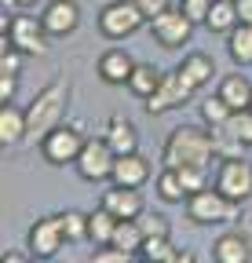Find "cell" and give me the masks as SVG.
Segmentation results:
<instances>
[{"label":"cell","mask_w":252,"mask_h":263,"mask_svg":"<svg viewBox=\"0 0 252 263\" xmlns=\"http://www.w3.org/2000/svg\"><path fill=\"white\" fill-rule=\"evenodd\" d=\"M135 4H139V11L146 18H157L161 11H168V0H135Z\"/></svg>","instance_id":"36"},{"label":"cell","mask_w":252,"mask_h":263,"mask_svg":"<svg viewBox=\"0 0 252 263\" xmlns=\"http://www.w3.org/2000/svg\"><path fill=\"white\" fill-rule=\"evenodd\" d=\"M8 33H11V41H15V48H18L22 55H44V51H48V29H44L41 18L18 15Z\"/></svg>","instance_id":"12"},{"label":"cell","mask_w":252,"mask_h":263,"mask_svg":"<svg viewBox=\"0 0 252 263\" xmlns=\"http://www.w3.org/2000/svg\"><path fill=\"white\" fill-rule=\"evenodd\" d=\"M179 8H183V15L190 18L194 26H205L208 11H212V0H179Z\"/></svg>","instance_id":"33"},{"label":"cell","mask_w":252,"mask_h":263,"mask_svg":"<svg viewBox=\"0 0 252 263\" xmlns=\"http://www.w3.org/2000/svg\"><path fill=\"white\" fill-rule=\"evenodd\" d=\"M230 136L241 143V146H252V110H234V117L227 121Z\"/></svg>","instance_id":"31"},{"label":"cell","mask_w":252,"mask_h":263,"mask_svg":"<svg viewBox=\"0 0 252 263\" xmlns=\"http://www.w3.org/2000/svg\"><path fill=\"white\" fill-rule=\"evenodd\" d=\"M99 205H106L117 219H135V216L146 209L139 186H121V183H113L110 190H103V201H99Z\"/></svg>","instance_id":"13"},{"label":"cell","mask_w":252,"mask_h":263,"mask_svg":"<svg viewBox=\"0 0 252 263\" xmlns=\"http://www.w3.org/2000/svg\"><path fill=\"white\" fill-rule=\"evenodd\" d=\"M11 95H15V77L0 73V103H11Z\"/></svg>","instance_id":"37"},{"label":"cell","mask_w":252,"mask_h":263,"mask_svg":"<svg viewBox=\"0 0 252 263\" xmlns=\"http://www.w3.org/2000/svg\"><path fill=\"white\" fill-rule=\"evenodd\" d=\"M62 110H66V77H55V81L33 99V103H29V110H26V117H29V136L44 139L48 132L59 124Z\"/></svg>","instance_id":"2"},{"label":"cell","mask_w":252,"mask_h":263,"mask_svg":"<svg viewBox=\"0 0 252 263\" xmlns=\"http://www.w3.org/2000/svg\"><path fill=\"white\" fill-rule=\"evenodd\" d=\"M124 259H132V252L117 249L113 241H106V245H99L95 252H91V263H124Z\"/></svg>","instance_id":"34"},{"label":"cell","mask_w":252,"mask_h":263,"mask_svg":"<svg viewBox=\"0 0 252 263\" xmlns=\"http://www.w3.org/2000/svg\"><path fill=\"white\" fill-rule=\"evenodd\" d=\"M150 26H153V41L161 48H186L194 37V22L183 15V8L161 11L157 18H150Z\"/></svg>","instance_id":"7"},{"label":"cell","mask_w":252,"mask_h":263,"mask_svg":"<svg viewBox=\"0 0 252 263\" xmlns=\"http://www.w3.org/2000/svg\"><path fill=\"white\" fill-rule=\"evenodd\" d=\"M227 51L238 66H252V26H234L227 33Z\"/></svg>","instance_id":"24"},{"label":"cell","mask_w":252,"mask_h":263,"mask_svg":"<svg viewBox=\"0 0 252 263\" xmlns=\"http://www.w3.org/2000/svg\"><path fill=\"white\" fill-rule=\"evenodd\" d=\"M157 194H161V201H172V205H179V201H186V186H183V179H179V172L172 168V164H165V172H161V179H157Z\"/></svg>","instance_id":"27"},{"label":"cell","mask_w":252,"mask_h":263,"mask_svg":"<svg viewBox=\"0 0 252 263\" xmlns=\"http://www.w3.org/2000/svg\"><path fill=\"white\" fill-rule=\"evenodd\" d=\"M146 179H150V161H146L139 150H132V154H117L110 183H121V186H139V190H143V183H146Z\"/></svg>","instance_id":"14"},{"label":"cell","mask_w":252,"mask_h":263,"mask_svg":"<svg viewBox=\"0 0 252 263\" xmlns=\"http://www.w3.org/2000/svg\"><path fill=\"white\" fill-rule=\"evenodd\" d=\"M41 22L48 29V37H70L81 26V4L77 0H48Z\"/></svg>","instance_id":"11"},{"label":"cell","mask_w":252,"mask_h":263,"mask_svg":"<svg viewBox=\"0 0 252 263\" xmlns=\"http://www.w3.org/2000/svg\"><path fill=\"white\" fill-rule=\"evenodd\" d=\"M248 110H252V106H248Z\"/></svg>","instance_id":"41"},{"label":"cell","mask_w":252,"mask_h":263,"mask_svg":"<svg viewBox=\"0 0 252 263\" xmlns=\"http://www.w3.org/2000/svg\"><path fill=\"white\" fill-rule=\"evenodd\" d=\"M113 161H117V150L106 139H84L81 157H77V172L88 183H103L113 176Z\"/></svg>","instance_id":"5"},{"label":"cell","mask_w":252,"mask_h":263,"mask_svg":"<svg viewBox=\"0 0 252 263\" xmlns=\"http://www.w3.org/2000/svg\"><path fill=\"white\" fill-rule=\"evenodd\" d=\"M186 216H190L198 227H212V223H227L238 216V201H230L227 194H219L216 186L208 190H198L186 197Z\"/></svg>","instance_id":"3"},{"label":"cell","mask_w":252,"mask_h":263,"mask_svg":"<svg viewBox=\"0 0 252 263\" xmlns=\"http://www.w3.org/2000/svg\"><path fill=\"white\" fill-rule=\"evenodd\" d=\"M41 0H15V8H22V11H29V8H37Z\"/></svg>","instance_id":"40"},{"label":"cell","mask_w":252,"mask_h":263,"mask_svg":"<svg viewBox=\"0 0 252 263\" xmlns=\"http://www.w3.org/2000/svg\"><path fill=\"white\" fill-rule=\"evenodd\" d=\"M234 26H241L238 18V0H212V11L205 18V29L212 33H230Z\"/></svg>","instance_id":"21"},{"label":"cell","mask_w":252,"mask_h":263,"mask_svg":"<svg viewBox=\"0 0 252 263\" xmlns=\"http://www.w3.org/2000/svg\"><path fill=\"white\" fill-rule=\"evenodd\" d=\"M59 223H62V234H66V241H84V238H88V212L66 209V212H59Z\"/></svg>","instance_id":"29"},{"label":"cell","mask_w":252,"mask_h":263,"mask_svg":"<svg viewBox=\"0 0 252 263\" xmlns=\"http://www.w3.org/2000/svg\"><path fill=\"white\" fill-rule=\"evenodd\" d=\"M238 18L245 26H252V0H238Z\"/></svg>","instance_id":"38"},{"label":"cell","mask_w":252,"mask_h":263,"mask_svg":"<svg viewBox=\"0 0 252 263\" xmlns=\"http://www.w3.org/2000/svg\"><path fill=\"white\" fill-rule=\"evenodd\" d=\"M143 241H146V234L139 230V223H135V219H121V223H117V230H113V245H117V249L139 256Z\"/></svg>","instance_id":"26"},{"label":"cell","mask_w":252,"mask_h":263,"mask_svg":"<svg viewBox=\"0 0 252 263\" xmlns=\"http://www.w3.org/2000/svg\"><path fill=\"white\" fill-rule=\"evenodd\" d=\"M201 117H205V124H212V128H216V124L223 128V124L234 117V110H230V103H227V99L216 91V95H208L205 103H201Z\"/></svg>","instance_id":"28"},{"label":"cell","mask_w":252,"mask_h":263,"mask_svg":"<svg viewBox=\"0 0 252 263\" xmlns=\"http://www.w3.org/2000/svg\"><path fill=\"white\" fill-rule=\"evenodd\" d=\"M146 22V15L139 11L135 0H113V4H106L99 11V33L110 41H124V37H132V33Z\"/></svg>","instance_id":"4"},{"label":"cell","mask_w":252,"mask_h":263,"mask_svg":"<svg viewBox=\"0 0 252 263\" xmlns=\"http://www.w3.org/2000/svg\"><path fill=\"white\" fill-rule=\"evenodd\" d=\"M117 154H132L135 146H139V132H135V124L132 121H124V117H110L106 121V136H103Z\"/></svg>","instance_id":"19"},{"label":"cell","mask_w":252,"mask_h":263,"mask_svg":"<svg viewBox=\"0 0 252 263\" xmlns=\"http://www.w3.org/2000/svg\"><path fill=\"white\" fill-rule=\"evenodd\" d=\"M29 136V117H26V110H15L11 103H4L0 106V143L4 146H15V143H22Z\"/></svg>","instance_id":"18"},{"label":"cell","mask_w":252,"mask_h":263,"mask_svg":"<svg viewBox=\"0 0 252 263\" xmlns=\"http://www.w3.org/2000/svg\"><path fill=\"white\" fill-rule=\"evenodd\" d=\"M216 157V143L212 136H205L201 128L183 124L165 139V164L179 168V164H198V168H208V161Z\"/></svg>","instance_id":"1"},{"label":"cell","mask_w":252,"mask_h":263,"mask_svg":"<svg viewBox=\"0 0 252 263\" xmlns=\"http://www.w3.org/2000/svg\"><path fill=\"white\" fill-rule=\"evenodd\" d=\"M219 95L230 103V110H248L252 106V84L241 73H227L223 81H219Z\"/></svg>","instance_id":"20"},{"label":"cell","mask_w":252,"mask_h":263,"mask_svg":"<svg viewBox=\"0 0 252 263\" xmlns=\"http://www.w3.org/2000/svg\"><path fill=\"white\" fill-rule=\"evenodd\" d=\"M18 55H22L18 48H4V55H0V73L18 77V66H22V62H18Z\"/></svg>","instance_id":"35"},{"label":"cell","mask_w":252,"mask_h":263,"mask_svg":"<svg viewBox=\"0 0 252 263\" xmlns=\"http://www.w3.org/2000/svg\"><path fill=\"white\" fill-rule=\"evenodd\" d=\"M216 190L227 194L230 201L252 197V164L245 157H223L216 168Z\"/></svg>","instance_id":"6"},{"label":"cell","mask_w":252,"mask_h":263,"mask_svg":"<svg viewBox=\"0 0 252 263\" xmlns=\"http://www.w3.org/2000/svg\"><path fill=\"white\" fill-rule=\"evenodd\" d=\"M139 256L150 259V263H176V259H179V249L172 245L168 234H161V238H146L143 249H139Z\"/></svg>","instance_id":"25"},{"label":"cell","mask_w":252,"mask_h":263,"mask_svg":"<svg viewBox=\"0 0 252 263\" xmlns=\"http://www.w3.org/2000/svg\"><path fill=\"white\" fill-rule=\"evenodd\" d=\"M179 179H183V186H186V194H198V190H205L208 186V172L205 168H198V164H179Z\"/></svg>","instance_id":"32"},{"label":"cell","mask_w":252,"mask_h":263,"mask_svg":"<svg viewBox=\"0 0 252 263\" xmlns=\"http://www.w3.org/2000/svg\"><path fill=\"white\" fill-rule=\"evenodd\" d=\"M176 70H179V77H183L186 84L198 91V88H205V84L216 77V62H212L208 51H190V55H186V59L176 66Z\"/></svg>","instance_id":"17"},{"label":"cell","mask_w":252,"mask_h":263,"mask_svg":"<svg viewBox=\"0 0 252 263\" xmlns=\"http://www.w3.org/2000/svg\"><path fill=\"white\" fill-rule=\"evenodd\" d=\"M81 146H84L81 132L77 128H66V124H55L48 136L41 139V154H44L48 164H70V161H77L81 157Z\"/></svg>","instance_id":"8"},{"label":"cell","mask_w":252,"mask_h":263,"mask_svg":"<svg viewBox=\"0 0 252 263\" xmlns=\"http://www.w3.org/2000/svg\"><path fill=\"white\" fill-rule=\"evenodd\" d=\"M212 259L216 263H248L252 259V241L245 230H227L219 234L216 245H212Z\"/></svg>","instance_id":"15"},{"label":"cell","mask_w":252,"mask_h":263,"mask_svg":"<svg viewBox=\"0 0 252 263\" xmlns=\"http://www.w3.org/2000/svg\"><path fill=\"white\" fill-rule=\"evenodd\" d=\"M4 263H26V252H15V249H8V252H4Z\"/></svg>","instance_id":"39"},{"label":"cell","mask_w":252,"mask_h":263,"mask_svg":"<svg viewBox=\"0 0 252 263\" xmlns=\"http://www.w3.org/2000/svg\"><path fill=\"white\" fill-rule=\"evenodd\" d=\"M161 70H157V66H150V62H135V70H132V81H128V91L132 95H139L143 103L146 99L157 91V84H161Z\"/></svg>","instance_id":"23"},{"label":"cell","mask_w":252,"mask_h":263,"mask_svg":"<svg viewBox=\"0 0 252 263\" xmlns=\"http://www.w3.org/2000/svg\"><path fill=\"white\" fill-rule=\"evenodd\" d=\"M117 216L106 209V205H99L95 212H88V241H95V245H106V241H113V230H117Z\"/></svg>","instance_id":"22"},{"label":"cell","mask_w":252,"mask_h":263,"mask_svg":"<svg viewBox=\"0 0 252 263\" xmlns=\"http://www.w3.org/2000/svg\"><path fill=\"white\" fill-rule=\"evenodd\" d=\"M132 70H135L132 55L121 51V48H110V51L99 55V77H103L106 84H117V88L128 84V81H132Z\"/></svg>","instance_id":"16"},{"label":"cell","mask_w":252,"mask_h":263,"mask_svg":"<svg viewBox=\"0 0 252 263\" xmlns=\"http://www.w3.org/2000/svg\"><path fill=\"white\" fill-rule=\"evenodd\" d=\"M190 95H194V88L179 77V70H172V73L161 77L157 91L146 99L143 106H146V114H165V110H179V106H186V103H190Z\"/></svg>","instance_id":"9"},{"label":"cell","mask_w":252,"mask_h":263,"mask_svg":"<svg viewBox=\"0 0 252 263\" xmlns=\"http://www.w3.org/2000/svg\"><path fill=\"white\" fill-rule=\"evenodd\" d=\"M62 241H66V234H62L59 216H44L29 227V256H37V259H51L62 249Z\"/></svg>","instance_id":"10"},{"label":"cell","mask_w":252,"mask_h":263,"mask_svg":"<svg viewBox=\"0 0 252 263\" xmlns=\"http://www.w3.org/2000/svg\"><path fill=\"white\" fill-rule=\"evenodd\" d=\"M135 223H139V230L146 238H161V234H168V219L157 212V209H143L139 216H135Z\"/></svg>","instance_id":"30"}]
</instances>
